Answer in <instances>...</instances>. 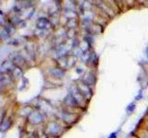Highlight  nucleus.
I'll return each instance as SVG.
<instances>
[{
    "label": "nucleus",
    "mask_w": 148,
    "mask_h": 138,
    "mask_svg": "<svg viewBox=\"0 0 148 138\" xmlns=\"http://www.w3.org/2000/svg\"><path fill=\"white\" fill-rule=\"evenodd\" d=\"M116 135H117V133H111V135H109L108 138H116V137H117Z\"/></svg>",
    "instance_id": "20e7f679"
},
{
    "label": "nucleus",
    "mask_w": 148,
    "mask_h": 138,
    "mask_svg": "<svg viewBox=\"0 0 148 138\" xmlns=\"http://www.w3.org/2000/svg\"><path fill=\"white\" fill-rule=\"evenodd\" d=\"M50 25L49 21L46 20L45 18H39L38 20L36 22V26L38 29H41V30H44V29H46V28H48Z\"/></svg>",
    "instance_id": "f257e3e1"
},
{
    "label": "nucleus",
    "mask_w": 148,
    "mask_h": 138,
    "mask_svg": "<svg viewBox=\"0 0 148 138\" xmlns=\"http://www.w3.org/2000/svg\"><path fill=\"white\" fill-rule=\"evenodd\" d=\"M134 108H135V105H134V104H130L127 107V110H128V112H132V110H134Z\"/></svg>",
    "instance_id": "7ed1b4c3"
},
{
    "label": "nucleus",
    "mask_w": 148,
    "mask_h": 138,
    "mask_svg": "<svg viewBox=\"0 0 148 138\" xmlns=\"http://www.w3.org/2000/svg\"><path fill=\"white\" fill-rule=\"evenodd\" d=\"M32 117H34V119H30L32 123H39L44 119V116L40 113H32Z\"/></svg>",
    "instance_id": "f03ea898"
}]
</instances>
